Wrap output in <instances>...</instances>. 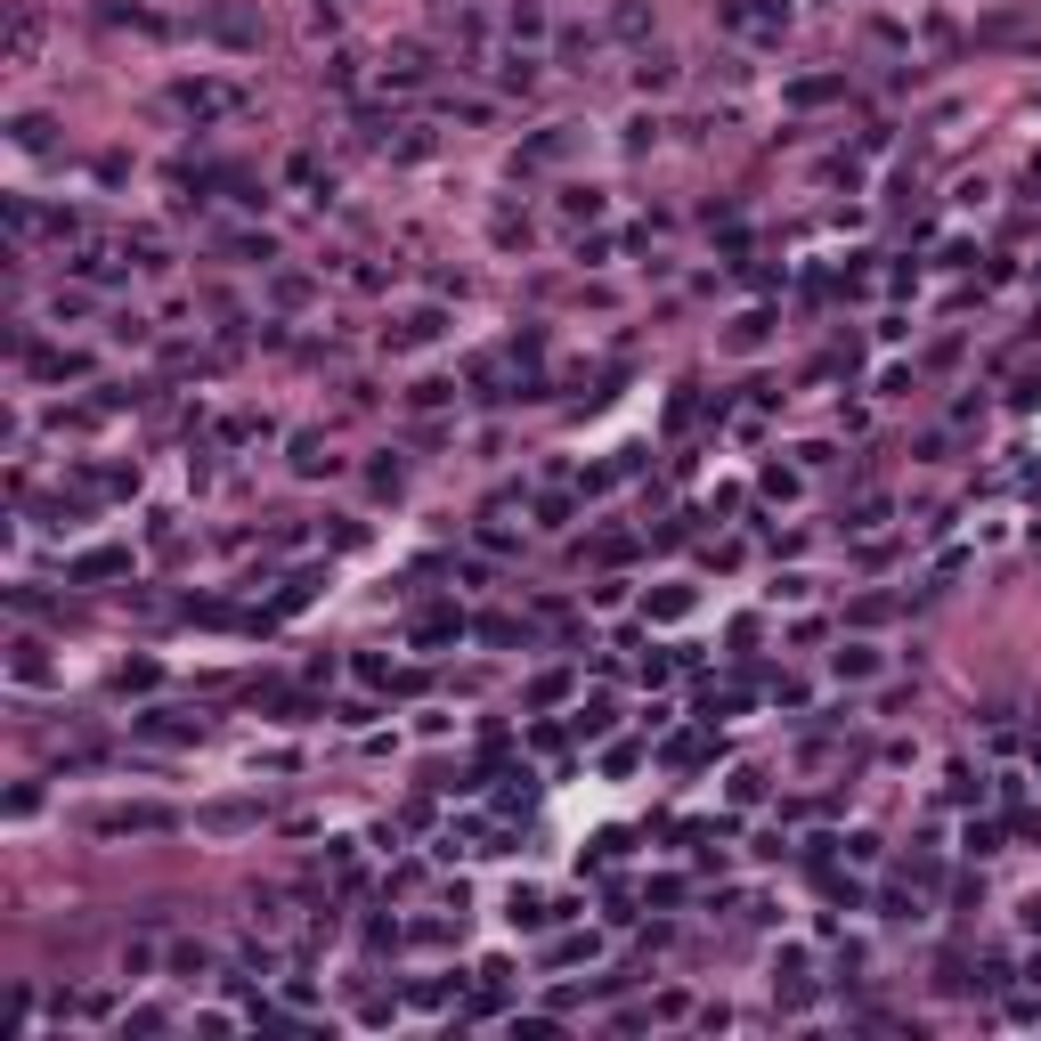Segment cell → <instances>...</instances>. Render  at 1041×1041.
I'll return each mask as SVG.
<instances>
[{
    "label": "cell",
    "mask_w": 1041,
    "mask_h": 1041,
    "mask_svg": "<svg viewBox=\"0 0 1041 1041\" xmlns=\"http://www.w3.org/2000/svg\"><path fill=\"white\" fill-rule=\"evenodd\" d=\"M513 920H529V928H545V920H554V911H545V895H537V887H513Z\"/></svg>",
    "instance_id": "5"
},
{
    "label": "cell",
    "mask_w": 1041,
    "mask_h": 1041,
    "mask_svg": "<svg viewBox=\"0 0 1041 1041\" xmlns=\"http://www.w3.org/2000/svg\"><path fill=\"white\" fill-rule=\"evenodd\" d=\"M49 676V659H41V643L33 635H17V684H41Z\"/></svg>",
    "instance_id": "3"
},
{
    "label": "cell",
    "mask_w": 1041,
    "mask_h": 1041,
    "mask_svg": "<svg viewBox=\"0 0 1041 1041\" xmlns=\"http://www.w3.org/2000/svg\"><path fill=\"white\" fill-rule=\"evenodd\" d=\"M1025 928H1033V936H1041V895H1033V903H1025Z\"/></svg>",
    "instance_id": "8"
},
{
    "label": "cell",
    "mask_w": 1041,
    "mask_h": 1041,
    "mask_svg": "<svg viewBox=\"0 0 1041 1041\" xmlns=\"http://www.w3.org/2000/svg\"><path fill=\"white\" fill-rule=\"evenodd\" d=\"M171 976H179V985L212 976V944H171Z\"/></svg>",
    "instance_id": "2"
},
{
    "label": "cell",
    "mask_w": 1041,
    "mask_h": 1041,
    "mask_svg": "<svg viewBox=\"0 0 1041 1041\" xmlns=\"http://www.w3.org/2000/svg\"><path fill=\"white\" fill-rule=\"evenodd\" d=\"M171 814L163 806H114V814H98V830H163Z\"/></svg>",
    "instance_id": "1"
},
{
    "label": "cell",
    "mask_w": 1041,
    "mask_h": 1041,
    "mask_svg": "<svg viewBox=\"0 0 1041 1041\" xmlns=\"http://www.w3.org/2000/svg\"><path fill=\"white\" fill-rule=\"evenodd\" d=\"M578 732H610V700H586V708H578Z\"/></svg>",
    "instance_id": "7"
},
{
    "label": "cell",
    "mask_w": 1041,
    "mask_h": 1041,
    "mask_svg": "<svg viewBox=\"0 0 1041 1041\" xmlns=\"http://www.w3.org/2000/svg\"><path fill=\"white\" fill-rule=\"evenodd\" d=\"M838 676H879V651L871 643H846L838 651Z\"/></svg>",
    "instance_id": "4"
},
{
    "label": "cell",
    "mask_w": 1041,
    "mask_h": 1041,
    "mask_svg": "<svg viewBox=\"0 0 1041 1041\" xmlns=\"http://www.w3.org/2000/svg\"><path fill=\"white\" fill-rule=\"evenodd\" d=\"M212 33H220V41H236V49H244V41H253V17H236V9H212Z\"/></svg>",
    "instance_id": "6"
}]
</instances>
